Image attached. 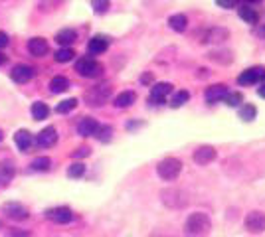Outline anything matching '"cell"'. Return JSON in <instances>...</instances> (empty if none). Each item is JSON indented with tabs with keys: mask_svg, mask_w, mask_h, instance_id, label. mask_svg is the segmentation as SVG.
Here are the masks:
<instances>
[{
	"mask_svg": "<svg viewBox=\"0 0 265 237\" xmlns=\"http://www.w3.org/2000/svg\"><path fill=\"white\" fill-rule=\"evenodd\" d=\"M245 229L249 233L265 231V213L263 211H249L247 217H245Z\"/></svg>",
	"mask_w": 265,
	"mask_h": 237,
	"instance_id": "obj_8",
	"label": "cell"
},
{
	"mask_svg": "<svg viewBox=\"0 0 265 237\" xmlns=\"http://www.w3.org/2000/svg\"><path fill=\"white\" fill-rule=\"evenodd\" d=\"M4 139V135H2V131H0V141H2Z\"/></svg>",
	"mask_w": 265,
	"mask_h": 237,
	"instance_id": "obj_46",
	"label": "cell"
},
{
	"mask_svg": "<svg viewBox=\"0 0 265 237\" xmlns=\"http://www.w3.org/2000/svg\"><path fill=\"white\" fill-rule=\"evenodd\" d=\"M46 217L54 223H69L73 219V211L67 207V206H58V207H52L46 211Z\"/></svg>",
	"mask_w": 265,
	"mask_h": 237,
	"instance_id": "obj_7",
	"label": "cell"
},
{
	"mask_svg": "<svg viewBox=\"0 0 265 237\" xmlns=\"http://www.w3.org/2000/svg\"><path fill=\"white\" fill-rule=\"evenodd\" d=\"M180 170H182V162H180L178 158H172V156H168V158H165V160H161V162L157 164L159 176H161L163 180H166V182L176 180V176L180 174Z\"/></svg>",
	"mask_w": 265,
	"mask_h": 237,
	"instance_id": "obj_2",
	"label": "cell"
},
{
	"mask_svg": "<svg viewBox=\"0 0 265 237\" xmlns=\"http://www.w3.org/2000/svg\"><path fill=\"white\" fill-rule=\"evenodd\" d=\"M107 48H109V40H107L105 36H95V38H91L89 44H87V50H89V54H93V56H99V54L107 52Z\"/></svg>",
	"mask_w": 265,
	"mask_h": 237,
	"instance_id": "obj_18",
	"label": "cell"
},
{
	"mask_svg": "<svg viewBox=\"0 0 265 237\" xmlns=\"http://www.w3.org/2000/svg\"><path fill=\"white\" fill-rule=\"evenodd\" d=\"M89 154V148L87 147H81V148H77L75 152H73V158H83V156H87Z\"/></svg>",
	"mask_w": 265,
	"mask_h": 237,
	"instance_id": "obj_39",
	"label": "cell"
},
{
	"mask_svg": "<svg viewBox=\"0 0 265 237\" xmlns=\"http://www.w3.org/2000/svg\"><path fill=\"white\" fill-rule=\"evenodd\" d=\"M14 174H16V168L12 166V162L6 160L0 164V186H8L14 178Z\"/></svg>",
	"mask_w": 265,
	"mask_h": 237,
	"instance_id": "obj_19",
	"label": "cell"
},
{
	"mask_svg": "<svg viewBox=\"0 0 265 237\" xmlns=\"http://www.w3.org/2000/svg\"><path fill=\"white\" fill-rule=\"evenodd\" d=\"M36 71L30 67V65H16L10 73V77L16 81V83H28L30 79H34Z\"/></svg>",
	"mask_w": 265,
	"mask_h": 237,
	"instance_id": "obj_13",
	"label": "cell"
},
{
	"mask_svg": "<svg viewBox=\"0 0 265 237\" xmlns=\"http://www.w3.org/2000/svg\"><path fill=\"white\" fill-rule=\"evenodd\" d=\"M30 166H32V170H36V172H46V170H50L52 160H50L48 156H38V158L32 160Z\"/></svg>",
	"mask_w": 265,
	"mask_h": 237,
	"instance_id": "obj_26",
	"label": "cell"
},
{
	"mask_svg": "<svg viewBox=\"0 0 265 237\" xmlns=\"http://www.w3.org/2000/svg\"><path fill=\"white\" fill-rule=\"evenodd\" d=\"M216 2H218V6H222V8H233L237 0H216Z\"/></svg>",
	"mask_w": 265,
	"mask_h": 237,
	"instance_id": "obj_38",
	"label": "cell"
},
{
	"mask_svg": "<svg viewBox=\"0 0 265 237\" xmlns=\"http://www.w3.org/2000/svg\"><path fill=\"white\" fill-rule=\"evenodd\" d=\"M48 115H50V107L46 103L36 101L32 105V117L36 118V121H44V118H48Z\"/></svg>",
	"mask_w": 265,
	"mask_h": 237,
	"instance_id": "obj_24",
	"label": "cell"
},
{
	"mask_svg": "<svg viewBox=\"0 0 265 237\" xmlns=\"http://www.w3.org/2000/svg\"><path fill=\"white\" fill-rule=\"evenodd\" d=\"M6 46H8V36L4 32H0V50L6 48Z\"/></svg>",
	"mask_w": 265,
	"mask_h": 237,
	"instance_id": "obj_40",
	"label": "cell"
},
{
	"mask_svg": "<svg viewBox=\"0 0 265 237\" xmlns=\"http://www.w3.org/2000/svg\"><path fill=\"white\" fill-rule=\"evenodd\" d=\"M228 93H230V91H228V87H226V85H222V83L212 85V87H208V89H206V101H208V103L224 101Z\"/></svg>",
	"mask_w": 265,
	"mask_h": 237,
	"instance_id": "obj_15",
	"label": "cell"
},
{
	"mask_svg": "<svg viewBox=\"0 0 265 237\" xmlns=\"http://www.w3.org/2000/svg\"><path fill=\"white\" fill-rule=\"evenodd\" d=\"M228 38H230V32L228 30H224V28H210V30L204 32L202 42L204 44H222Z\"/></svg>",
	"mask_w": 265,
	"mask_h": 237,
	"instance_id": "obj_10",
	"label": "cell"
},
{
	"mask_svg": "<svg viewBox=\"0 0 265 237\" xmlns=\"http://www.w3.org/2000/svg\"><path fill=\"white\" fill-rule=\"evenodd\" d=\"M141 81H143V83H151V81H153V75H143Z\"/></svg>",
	"mask_w": 265,
	"mask_h": 237,
	"instance_id": "obj_43",
	"label": "cell"
},
{
	"mask_svg": "<svg viewBox=\"0 0 265 237\" xmlns=\"http://www.w3.org/2000/svg\"><path fill=\"white\" fill-rule=\"evenodd\" d=\"M109 97H111V85L109 83H101V85L91 87L85 93V103L91 105V107H101L103 103H107Z\"/></svg>",
	"mask_w": 265,
	"mask_h": 237,
	"instance_id": "obj_3",
	"label": "cell"
},
{
	"mask_svg": "<svg viewBox=\"0 0 265 237\" xmlns=\"http://www.w3.org/2000/svg\"><path fill=\"white\" fill-rule=\"evenodd\" d=\"M111 135H113V129L111 127H101L99 125V129H97V133H95V137L99 139V141H103V143H107V141H111Z\"/></svg>",
	"mask_w": 265,
	"mask_h": 237,
	"instance_id": "obj_33",
	"label": "cell"
},
{
	"mask_svg": "<svg viewBox=\"0 0 265 237\" xmlns=\"http://www.w3.org/2000/svg\"><path fill=\"white\" fill-rule=\"evenodd\" d=\"M172 91V85L170 83H157L153 89H151V103H155V105H161V103H165V99H166V95Z\"/></svg>",
	"mask_w": 265,
	"mask_h": 237,
	"instance_id": "obj_14",
	"label": "cell"
},
{
	"mask_svg": "<svg viewBox=\"0 0 265 237\" xmlns=\"http://www.w3.org/2000/svg\"><path fill=\"white\" fill-rule=\"evenodd\" d=\"M73 56H75V52L71 50V48H62V50H58L56 52V61L58 63H67V61H71L73 59Z\"/></svg>",
	"mask_w": 265,
	"mask_h": 237,
	"instance_id": "obj_28",
	"label": "cell"
},
{
	"mask_svg": "<svg viewBox=\"0 0 265 237\" xmlns=\"http://www.w3.org/2000/svg\"><path fill=\"white\" fill-rule=\"evenodd\" d=\"M50 89L52 93H64L69 89V79L64 77V75H56L52 81H50Z\"/></svg>",
	"mask_w": 265,
	"mask_h": 237,
	"instance_id": "obj_23",
	"label": "cell"
},
{
	"mask_svg": "<svg viewBox=\"0 0 265 237\" xmlns=\"http://www.w3.org/2000/svg\"><path fill=\"white\" fill-rule=\"evenodd\" d=\"M257 91H259V95H261V97H263V99H265V83H261V85H259V89H257Z\"/></svg>",
	"mask_w": 265,
	"mask_h": 237,
	"instance_id": "obj_42",
	"label": "cell"
},
{
	"mask_svg": "<svg viewBox=\"0 0 265 237\" xmlns=\"http://www.w3.org/2000/svg\"><path fill=\"white\" fill-rule=\"evenodd\" d=\"M188 91H178V93H174V97L170 99V107H174V109H178V107H182L186 101H188Z\"/></svg>",
	"mask_w": 265,
	"mask_h": 237,
	"instance_id": "obj_29",
	"label": "cell"
},
{
	"mask_svg": "<svg viewBox=\"0 0 265 237\" xmlns=\"http://www.w3.org/2000/svg\"><path fill=\"white\" fill-rule=\"evenodd\" d=\"M241 2H257V0H241Z\"/></svg>",
	"mask_w": 265,
	"mask_h": 237,
	"instance_id": "obj_45",
	"label": "cell"
},
{
	"mask_svg": "<svg viewBox=\"0 0 265 237\" xmlns=\"http://www.w3.org/2000/svg\"><path fill=\"white\" fill-rule=\"evenodd\" d=\"M14 143H16V147H18L22 152H26V150L30 148V145H32V135H30L26 129H20V131H16V135H14Z\"/></svg>",
	"mask_w": 265,
	"mask_h": 237,
	"instance_id": "obj_20",
	"label": "cell"
},
{
	"mask_svg": "<svg viewBox=\"0 0 265 237\" xmlns=\"http://www.w3.org/2000/svg\"><path fill=\"white\" fill-rule=\"evenodd\" d=\"M8 237H28V233H24V231H14V229H10V231H8Z\"/></svg>",
	"mask_w": 265,
	"mask_h": 237,
	"instance_id": "obj_41",
	"label": "cell"
},
{
	"mask_svg": "<svg viewBox=\"0 0 265 237\" xmlns=\"http://www.w3.org/2000/svg\"><path fill=\"white\" fill-rule=\"evenodd\" d=\"M48 50H50V46H48V42H46L44 38H32V40L28 42V52H30L32 56H36V58L46 56Z\"/></svg>",
	"mask_w": 265,
	"mask_h": 237,
	"instance_id": "obj_17",
	"label": "cell"
},
{
	"mask_svg": "<svg viewBox=\"0 0 265 237\" xmlns=\"http://www.w3.org/2000/svg\"><path fill=\"white\" fill-rule=\"evenodd\" d=\"M91 6L97 14H105L109 8V0H91Z\"/></svg>",
	"mask_w": 265,
	"mask_h": 237,
	"instance_id": "obj_36",
	"label": "cell"
},
{
	"mask_svg": "<svg viewBox=\"0 0 265 237\" xmlns=\"http://www.w3.org/2000/svg\"><path fill=\"white\" fill-rule=\"evenodd\" d=\"M6 63V56L2 54V52H0V65H4Z\"/></svg>",
	"mask_w": 265,
	"mask_h": 237,
	"instance_id": "obj_44",
	"label": "cell"
},
{
	"mask_svg": "<svg viewBox=\"0 0 265 237\" xmlns=\"http://www.w3.org/2000/svg\"><path fill=\"white\" fill-rule=\"evenodd\" d=\"M58 143V131L54 127H46L44 131H40V135L36 137V145L40 148H50Z\"/></svg>",
	"mask_w": 265,
	"mask_h": 237,
	"instance_id": "obj_9",
	"label": "cell"
},
{
	"mask_svg": "<svg viewBox=\"0 0 265 237\" xmlns=\"http://www.w3.org/2000/svg\"><path fill=\"white\" fill-rule=\"evenodd\" d=\"M210 59L220 61V63H230L232 61V54L230 52H212L210 54Z\"/></svg>",
	"mask_w": 265,
	"mask_h": 237,
	"instance_id": "obj_32",
	"label": "cell"
},
{
	"mask_svg": "<svg viewBox=\"0 0 265 237\" xmlns=\"http://www.w3.org/2000/svg\"><path fill=\"white\" fill-rule=\"evenodd\" d=\"M2 213H6V217H10V219H16V221H24V219H28V207L26 206H22V204H18V202H6L4 206H2Z\"/></svg>",
	"mask_w": 265,
	"mask_h": 237,
	"instance_id": "obj_6",
	"label": "cell"
},
{
	"mask_svg": "<svg viewBox=\"0 0 265 237\" xmlns=\"http://www.w3.org/2000/svg\"><path fill=\"white\" fill-rule=\"evenodd\" d=\"M212 160H216V148L214 147H200V148H196V152H194V162L196 164L206 166Z\"/></svg>",
	"mask_w": 265,
	"mask_h": 237,
	"instance_id": "obj_12",
	"label": "cell"
},
{
	"mask_svg": "<svg viewBox=\"0 0 265 237\" xmlns=\"http://www.w3.org/2000/svg\"><path fill=\"white\" fill-rule=\"evenodd\" d=\"M224 101H226V105H230V107H237V105L243 103V97H241V93H228Z\"/></svg>",
	"mask_w": 265,
	"mask_h": 237,
	"instance_id": "obj_35",
	"label": "cell"
},
{
	"mask_svg": "<svg viewBox=\"0 0 265 237\" xmlns=\"http://www.w3.org/2000/svg\"><path fill=\"white\" fill-rule=\"evenodd\" d=\"M0 229H2V223H0Z\"/></svg>",
	"mask_w": 265,
	"mask_h": 237,
	"instance_id": "obj_47",
	"label": "cell"
},
{
	"mask_svg": "<svg viewBox=\"0 0 265 237\" xmlns=\"http://www.w3.org/2000/svg\"><path fill=\"white\" fill-rule=\"evenodd\" d=\"M75 71L87 79H93V77H99L101 71H103V65L99 61H95L93 58H81L77 63H75Z\"/></svg>",
	"mask_w": 265,
	"mask_h": 237,
	"instance_id": "obj_5",
	"label": "cell"
},
{
	"mask_svg": "<svg viewBox=\"0 0 265 237\" xmlns=\"http://www.w3.org/2000/svg\"><path fill=\"white\" fill-rule=\"evenodd\" d=\"M75 107H77V99H73V97H71V99L62 101V103L56 107V111H58V113H69V111H73Z\"/></svg>",
	"mask_w": 265,
	"mask_h": 237,
	"instance_id": "obj_30",
	"label": "cell"
},
{
	"mask_svg": "<svg viewBox=\"0 0 265 237\" xmlns=\"http://www.w3.org/2000/svg\"><path fill=\"white\" fill-rule=\"evenodd\" d=\"M97 129H99V123L95 121V118H91V117L81 118L79 125H77V133H79L81 137H91V135L97 133Z\"/></svg>",
	"mask_w": 265,
	"mask_h": 237,
	"instance_id": "obj_16",
	"label": "cell"
},
{
	"mask_svg": "<svg viewBox=\"0 0 265 237\" xmlns=\"http://www.w3.org/2000/svg\"><path fill=\"white\" fill-rule=\"evenodd\" d=\"M135 99H137V95L132 93V91H123V93H119V95L115 97V107L125 109V107H129V105L135 103Z\"/></svg>",
	"mask_w": 265,
	"mask_h": 237,
	"instance_id": "obj_22",
	"label": "cell"
},
{
	"mask_svg": "<svg viewBox=\"0 0 265 237\" xmlns=\"http://www.w3.org/2000/svg\"><path fill=\"white\" fill-rule=\"evenodd\" d=\"M161 198H163V204L168 206V207H184L188 204V194L184 190H178V188H166L161 192Z\"/></svg>",
	"mask_w": 265,
	"mask_h": 237,
	"instance_id": "obj_4",
	"label": "cell"
},
{
	"mask_svg": "<svg viewBox=\"0 0 265 237\" xmlns=\"http://www.w3.org/2000/svg\"><path fill=\"white\" fill-rule=\"evenodd\" d=\"M60 2H62V0H42L40 8H42V10H54V8L60 6Z\"/></svg>",
	"mask_w": 265,
	"mask_h": 237,
	"instance_id": "obj_37",
	"label": "cell"
},
{
	"mask_svg": "<svg viewBox=\"0 0 265 237\" xmlns=\"http://www.w3.org/2000/svg\"><path fill=\"white\" fill-rule=\"evenodd\" d=\"M210 229H212V219L204 211H196V213L188 215V219L184 223L186 237H206L210 233Z\"/></svg>",
	"mask_w": 265,
	"mask_h": 237,
	"instance_id": "obj_1",
	"label": "cell"
},
{
	"mask_svg": "<svg viewBox=\"0 0 265 237\" xmlns=\"http://www.w3.org/2000/svg\"><path fill=\"white\" fill-rule=\"evenodd\" d=\"M75 32L73 30H69V28H66V30H62V32H58L56 34V42L62 46V48H69V44H73L75 42Z\"/></svg>",
	"mask_w": 265,
	"mask_h": 237,
	"instance_id": "obj_21",
	"label": "cell"
},
{
	"mask_svg": "<svg viewBox=\"0 0 265 237\" xmlns=\"http://www.w3.org/2000/svg\"><path fill=\"white\" fill-rule=\"evenodd\" d=\"M239 117L243 121H253L255 118V107L253 105H243V109L239 111Z\"/></svg>",
	"mask_w": 265,
	"mask_h": 237,
	"instance_id": "obj_34",
	"label": "cell"
},
{
	"mask_svg": "<svg viewBox=\"0 0 265 237\" xmlns=\"http://www.w3.org/2000/svg\"><path fill=\"white\" fill-rule=\"evenodd\" d=\"M237 14H239V18L245 20L247 24H255V22H257V12H255L253 8H249V6H241Z\"/></svg>",
	"mask_w": 265,
	"mask_h": 237,
	"instance_id": "obj_27",
	"label": "cell"
},
{
	"mask_svg": "<svg viewBox=\"0 0 265 237\" xmlns=\"http://www.w3.org/2000/svg\"><path fill=\"white\" fill-rule=\"evenodd\" d=\"M83 174H85V164H81V162H75V164H71L67 168V176L69 178H81Z\"/></svg>",
	"mask_w": 265,
	"mask_h": 237,
	"instance_id": "obj_31",
	"label": "cell"
},
{
	"mask_svg": "<svg viewBox=\"0 0 265 237\" xmlns=\"http://www.w3.org/2000/svg\"><path fill=\"white\" fill-rule=\"evenodd\" d=\"M168 26L174 30V32H184L186 26H188V18L184 14H174L168 18Z\"/></svg>",
	"mask_w": 265,
	"mask_h": 237,
	"instance_id": "obj_25",
	"label": "cell"
},
{
	"mask_svg": "<svg viewBox=\"0 0 265 237\" xmlns=\"http://www.w3.org/2000/svg\"><path fill=\"white\" fill-rule=\"evenodd\" d=\"M261 77H265V69H261V67H251V69L243 71V73L237 77V83H239V85H253V83H257Z\"/></svg>",
	"mask_w": 265,
	"mask_h": 237,
	"instance_id": "obj_11",
	"label": "cell"
}]
</instances>
